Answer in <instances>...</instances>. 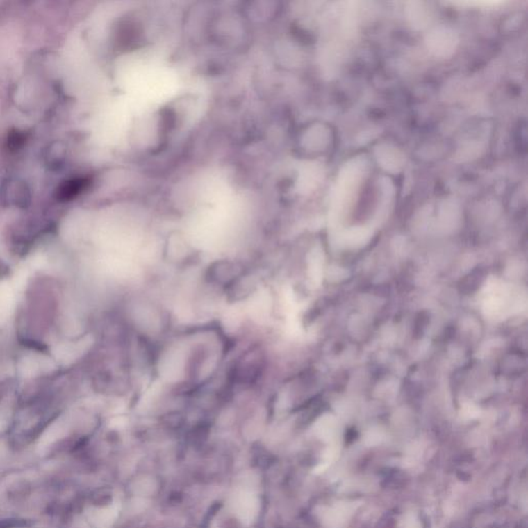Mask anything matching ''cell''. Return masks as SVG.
<instances>
[{
	"label": "cell",
	"instance_id": "obj_1",
	"mask_svg": "<svg viewBox=\"0 0 528 528\" xmlns=\"http://www.w3.org/2000/svg\"><path fill=\"white\" fill-rule=\"evenodd\" d=\"M89 181L87 179H74V180L67 181L65 184L61 185L60 188L57 191V197L61 201H68L76 197H78L84 189L88 186Z\"/></svg>",
	"mask_w": 528,
	"mask_h": 528
},
{
	"label": "cell",
	"instance_id": "obj_2",
	"mask_svg": "<svg viewBox=\"0 0 528 528\" xmlns=\"http://www.w3.org/2000/svg\"><path fill=\"white\" fill-rule=\"evenodd\" d=\"M25 138L24 134L21 132L15 131L8 135V146L10 150H16V149L20 148L24 142Z\"/></svg>",
	"mask_w": 528,
	"mask_h": 528
}]
</instances>
